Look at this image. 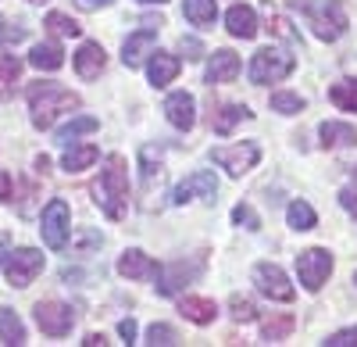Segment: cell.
I'll return each instance as SVG.
<instances>
[{
  "label": "cell",
  "mask_w": 357,
  "mask_h": 347,
  "mask_svg": "<svg viewBox=\"0 0 357 347\" xmlns=\"http://www.w3.org/2000/svg\"><path fill=\"white\" fill-rule=\"evenodd\" d=\"M36 323L47 337H68L75 326V311L61 301H40L36 304Z\"/></svg>",
  "instance_id": "10"
},
{
  "label": "cell",
  "mask_w": 357,
  "mask_h": 347,
  "mask_svg": "<svg viewBox=\"0 0 357 347\" xmlns=\"http://www.w3.org/2000/svg\"><path fill=\"white\" fill-rule=\"evenodd\" d=\"M29 65L40 68V72H57L65 65V50L57 43H36L33 54H29Z\"/></svg>",
  "instance_id": "22"
},
{
  "label": "cell",
  "mask_w": 357,
  "mask_h": 347,
  "mask_svg": "<svg viewBox=\"0 0 357 347\" xmlns=\"http://www.w3.org/2000/svg\"><path fill=\"white\" fill-rule=\"evenodd\" d=\"M43 25L50 29L54 36H65V40H72V36H79V33H82V25H79L75 18H68V15H57V11H50Z\"/></svg>",
  "instance_id": "32"
},
{
  "label": "cell",
  "mask_w": 357,
  "mask_h": 347,
  "mask_svg": "<svg viewBox=\"0 0 357 347\" xmlns=\"http://www.w3.org/2000/svg\"><path fill=\"white\" fill-rule=\"evenodd\" d=\"M254 283H257V290H261L268 301H293V297H296L289 276H286L275 262H261V265L254 269Z\"/></svg>",
  "instance_id": "8"
},
{
  "label": "cell",
  "mask_w": 357,
  "mask_h": 347,
  "mask_svg": "<svg viewBox=\"0 0 357 347\" xmlns=\"http://www.w3.org/2000/svg\"><path fill=\"white\" fill-rule=\"evenodd\" d=\"M329 101H333L340 111H357V82H354V79L333 82V86H329Z\"/></svg>",
  "instance_id": "28"
},
{
  "label": "cell",
  "mask_w": 357,
  "mask_h": 347,
  "mask_svg": "<svg viewBox=\"0 0 357 347\" xmlns=\"http://www.w3.org/2000/svg\"><path fill=\"white\" fill-rule=\"evenodd\" d=\"M139 4H165V0H139Z\"/></svg>",
  "instance_id": "48"
},
{
  "label": "cell",
  "mask_w": 357,
  "mask_h": 347,
  "mask_svg": "<svg viewBox=\"0 0 357 347\" xmlns=\"http://www.w3.org/2000/svg\"><path fill=\"white\" fill-rule=\"evenodd\" d=\"M318 136H321V147H325V151H340V147H350V143H357V129L347 126V122H321Z\"/></svg>",
  "instance_id": "19"
},
{
  "label": "cell",
  "mask_w": 357,
  "mask_h": 347,
  "mask_svg": "<svg viewBox=\"0 0 357 347\" xmlns=\"http://www.w3.org/2000/svg\"><path fill=\"white\" fill-rule=\"evenodd\" d=\"M104 65H107V54H104L100 43H82V47H79V54H75V72H79L82 79H100Z\"/></svg>",
  "instance_id": "17"
},
{
  "label": "cell",
  "mask_w": 357,
  "mask_h": 347,
  "mask_svg": "<svg viewBox=\"0 0 357 347\" xmlns=\"http://www.w3.org/2000/svg\"><path fill=\"white\" fill-rule=\"evenodd\" d=\"M293 326H296V319L293 315H272L264 326H261V340L264 344H275V340H286L289 333H293Z\"/></svg>",
  "instance_id": "27"
},
{
  "label": "cell",
  "mask_w": 357,
  "mask_h": 347,
  "mask_svg": "<svg viewBox=\"0 0 357 347\" xmlns=\"http://www.w3.org/2000/svg\"><path fill=\"white\" fill-rule=\"evenodd\" d=\"M18 40H25V29L0 18V47H11V43H18Z\"/></svg>",
  "instance_id": "37"
},
{
  "label": "cell",
  "mask_w": 357,
  "mask_h": 347,
  "mask_svg": "<svg viewBox=\"0 0 357 347\" xmlns=\"http://www.w3.org/2000/svg\"><path fill=\"white\" fill-rule=\"evenodd\" d=\"M183 15H186L193 25H200V29H211L215 18H218V4H215V0H186Z\"/></svg>",
  "instance_id": "23"
},
{
  "label": "cell",
  "mask_w": 357,
  "mask_h": 347,
  "mask_svg": "<svg viewBox=\"0 0 357 347\" xmlns=\"http://www.w3.org/2000/svg\"><path fill=\"white\" fill-rule=\"evenodd\" d=\"M93 200L107 219H126L129 212V168L122 154H111L107 165L100 168V179L93 183Z\"/></svg>",
  "instance_id": "1"
},
{
  "label": "cell",
  "mask_w": 357,
  "mask_h": 347,
  "mask_svg": "<svg viewBox=\"0 0 357 347\" xmlns=\"http://www.w3.org/2000/svg\"><path fill=\"white\" fill-rule=\"evenodd\" d=\"M178 311H183L190 323H197V326H207V323H215L218 304H215L211 297H183V301H178Z\"/></svg>",
  "instance_id": "20"
},
{
  "label": "cell",
  "mask_w": 357,
  "mask_h": 347,
  "mask_svg": "<svg viewBox=\"0 0 357 347\" xmlns=\"http://www.w3.org/2000/svg\"><path fill=\"white\" fill-rule=\"evenodd\" d=\"M340 205H343V208L357 219V193H354V190H343V193H340Z\"/></svg>",
  "instance_id": "43"
},
{
  "label": "cell",
  "mask_w": 357,
  "mask_h": 347,
  "mask_svg": "<svg viewBox=\"0 0 357 347\" xmlns=\"http://www.w3.org/2000/svg\"><path fill=\"white\" fill-rule=\"evenodd\" d=\"M321 344H325V347H357V326H354V330H340V333H333V337H325Z\"/></svg>",
  "instance_id": "39"
},
{
  "label": "cell",
  "mask_w": 357,
  "mask_h": 347,
  "mask_svg": "<svg viewBox=\"0 0 357 347\" xmlns=\"http://www.w3.org/2000/svg\"><path fill=\"white\" fill-rule=\"evenodd\" d=\"M29 4H47V0H29Z\"/></svg>",
  "instance_id": "49"
},
{
  "label": "cell",
  "mask_w": 357,
  "mask_h": 347,
  "mask_svg": "<svg viewBox=\"0 0 357 347\" xmlns=\"http://www.w3.org/2000/svg\"><path fill=\"white\" fill-rule=\"evenodd\" d=\"M22 75V61L15 54H0V97L15 94V82Z\"/></svg>",
  "instance_id": "29"
},
{
  "label": "cell",
  "mask_w": 357,
  "mask_h": 347,
  "mask_svg": "<svg viewBox=\"0 0 357 347\" xmlns=\"http://www.w3.org/2000/svg\"><path fill=\"white\" fill-rule=\"evenodd\" d=\"M272 111H279V115H301L304 111V97L301 94H272Z\"/></svg>",
  "instance_id": "34"
},
{
  "label": "cell",
  "mask_w": 357,
  "mask_h": 347,
  "mask_svg": "<svg viewBox=\"0 0 357 347\" xmlns=\"http://www.w3.org/2000/svg\"><path fill=\"white\" fill-rule=\"evenodd\" d=\"M293 68H296V57H293V54H286V50H279V47H264V50H257V54L250 57V82H257V86L279 82V79H286Z\"/></svg>",
  "instance_id": "4"
},
{
  "label": "cell",
  "mask_w": 357,
  "mask_h": 347,
  "mask_svg": "<svg viewBox=\"0 0 357 347\" xmlns=\"http://www.w3.org/2000/svg\"><path fill=\"white\" fill-rule=\"evenodd\" d=\"M193 276H197V269H186V262H175V265L161 276V294H165V297L178 294V290H183V286H186Z\"/></svg>",
  "instance_id": "25"
},
{
  "label": "cell",
  "mask_w": 357,
  "mask_h": 347,
  "mask_svg": "<svg viewBox=\"0 0 357 347\" xmlns=\"http://www.w3.org/2000/svg\"><path fill=\"white\" fill-rule=\"evenodd\" d=\"M240 54H232V50H215L211 54V61H207V82L218 86V82H232L236 75H240Z\"/></svg>",
  "instance_id": "15"
},
{
  "label": "cell",
  "mask_w": 357,
  "mask_h": 347,
  "mask_svg": "<svg viewBox=\"0 0 357 347\" xmlns=\"http://www.w3.org/2000/svg\"><path fill=\"white\" fill-rule=\"evenodd\" d=\"M229 311H232L236 323H254L257 319V304L250 297H243V294H232L229 297Z\"/></svg>",
  "instance_id": "33"
},
{
  "label": "cell",
  "mask_w": 357,
  "mask_h": 347,
  "mask_svg": "<svg viewBox=\"0 0 357 347\" xmlns=\"http://www.w3.org/2000/svg\"><path fill=\"white\" fill-rule=\"evenodd\" d=\"M36 172H40V176H47V172H50V158H47V154L36 158Z\"/></svg>",
  "instance_id": "47"
},
{
  "label": "cell",
  "mask_w": 357,
  "mask_h": 347,
  "mask_svg": "<svg viewBox=\"0 0 357 347\" xmlns=\"http://www.w3.org/2000/svg\"><path fill=\"white\" fill-rule=\"evenodd\" d=\"M232 222L243 226V229H261V219H257V212L250 205H236L232 208Z\"/></svg>",
  "instance_id": "36"
},
{
  "label": "cell",
  "mask_w": 357,
  "mask_h": 347,
  "mask_svg": "<svg viewBox=\"0 0 357 347\" xmlns=\"http://www.w3.org/2000/svg\"><path fill=\"white\" fill-rule=\"evenodd\" d=\"M193 193H200V200H207V205H215V197H218V179H215V172H193L190 179H183V183L175 186L172 200H175V205H186Z\"/></svg>",
  "instance_id": "11"
},
{
  "label": "cell",
  "mask_w": 357,
  "mask_h": 347,
  "mask_svg": "<svg viewBox=\"0 0 357 347\" xmlns=\"http://www.w3.org/2000/svg\"><path fill=\"white\" fill-rule=\"evenodd\" d=\"M354 283H357V279H354Z\"/></svg>",
  "instance_id": "51"
},
{
  "label": "cell",
  "mask_w": 357,
  "mask_h": 347,
  "mask_svg": "<svg viewBox=\"0 0 357 347\" xmlns=\"http://www.w3.org/2000/svg\"><path fill=\"white\" fill-rule=\"evenodd\" d=\"M118 333H122L126 344H136V323H132V319H122V323H118Z\"/></svg>",
  "instance_id": "41"
},
{
  "label": "cell",
  "mask_w": 357,
  "mask_h": 347,
  "mask_svg": "<svg viewBox=\"0 0 357 347\" xmlns=\"http://www.w3.org/2000/svg\"><path fill=\"white\" fill-rule=\"evenodd\" d=\"M243 119H250V111L243 104H218V108H211V129L218 136H229Z\"/></svg>",
  "instance_id": "18"
},
{
  "label": "cell",
  "mask_w": 357,
  "mask_h": 347,
  "mask_svg": "<svg viewBox=\"0 0 357 347\" xmlns=\"http://www.w3.org/2000/svg\"><path fill=\"white\" fill-rule=\"evenodd\" d=\"M0 200H15V193H11V176H8V172H0Z\"/></svg>",
  "instance_id": "45"
},
{
  "label": "cell",
  "mask_w": 357,
  "mask_h": 347,
  "mask_svg": "<svg viewBox=\"0 0 357 347\" xmlns=\"http://www.w3.org/2000/svg\"><path fill=\"white\" fill-rule=\"evenodd\" d=\"M289 11H301L311 29H314V36L318 40H336L343 36V29H347V15H343V4L340 0H286Z\"/></svg>",
  "instance_id": "3"
},
{
  "label": "cell",
  "mask_w": 357,
  "mask_h": 347,
  "mask_svg": "<svg viewBox=\"0 0 357 347\" xmlns=\"http://www.w3.org/2000/svg\"><path fill=\"white\" fill-rule=\"evenodd\" d=\"M146 344H154V347H172V344H178V333H175L172 326H165V323H154L151 330H146Z\"/></svg>",
  "instance_id": "35"
},
{
  "label": "cell",
  "mask_w": 357,
  "mask_h": 347,
  "mask_svg": "<svg viewBox=\"0 0 357 347\" xmlns=\"http://www.w3.org/2000/svg\"><path fill=\"white\" fill-rule=\"evenodd\" d=\"M68 229H72V215H68V205L61 197H54L50 205L43 208V222H40V233H43V244L50 251H61L68 244Z\"/></svg>",
  "instance_id": "7"
},
{
  "label": "cell",
  "mask_w": 357,
  "mask_h": 347,
  "mask_svg": "<svg viewBox=\"0 0 357 347\" xmlns=\"http://www.w3.org/2000/svg\"><path fill=\"white\" fill-rule=\"evenodd\" d=\"M158 168H161V151H154V147H143V179L151 183Z\"/></svg>",
  "instance_id": "38"
},
{
  "label": "cell",
  "mask_w": 357,
  "mask_h": 347,
  "mask_svg": "<svg viewBox=\"0 0 357 347\" xmlns=\"http://www.w3.org/2000/svg\"><path fill=\"white\" fill-rule=\"evenodd\" d=\"M100 158V151L93 147V143H82V147H72L65 154V172H86L89 165H93Z\"/></svg>",
  "instance_id": "30"
},
{
  "label": "cell",
  "mask_w": 357,
  "mask_h": 347,
  "mask_svg": "<svg viewBox=\"0 0 357 347\" xmlns=\"http://www.w3.org/2000/svg\"><path fill=\"white\" fill-rule=\"evenodd\" d=\"M268 29H272L275 36L289 40V43H301V33H293V29H289V22H286V18H272V22H268Z\"/></svg>",
  "instance_id": "40"
},
{
  "label": "cell",
  "mask_w": 357,
  "mask_h": 347,
  "mask_svg": "<svg viewBox=\"0 0 357 347\" xmlns=\"http://www.w3.org/2000/svg\"><path fill=\"white\" fill-rule=\"evenodd\" d=\"M0 340L4 344H25V326H22V319L11 308L0 311Z\"/></svg>",
  "instance_id": "31"
},
{
  "label": "cell",
  "mask_w": 357,
  "mask_h": 347,
  "mask_svg": "<svg viewBox=\"0 0 357 347\" xmlns=\"http://www.w3.org/2000/svg\"><path fill=\"white\" fill-rule=\"evenodd\" d=\"M354 179H357V165H354Z\"/></svg>",
  "instance_id": "50"
},
{
  "label": "cell",
  "mask_w": 357,
  "mask_h": 347,
  "mask_svg": "<svg viewBox=\"0 0 357 347\" xmlns=\"http://www.w3.org/2000/svg\"><path fill=\"white\" fill-rule=\"evenodd\" d=\"M72 4H75L79 11H100V8L111 4V0H72Z\"/></svg>",
  "instance_id": "44"
},
{
  "label": "cell",
  "mask_w": 357,
  "mask_h": 347,
  "mask_svg": "<svg viewBox=\"0 0 357 347\" xmlns=\"http://www.w3.org/2000/svg\"><path fill=\"white\" fill-rule=\"evenodd\" d=\"M329 272H333V254H329V251L307 247V251L296 254V276H301L304 290H311V294L321 290L325 279H329Z\"/></svg>",
  "instance_id": "5"
},
{
  "label": "cell",
  "mask_w": 357,
  "mask_h": 347,
  "mask_svg": "<svg viewBox=\"0 0 357 347\" xmlns=\"http://www.w3.org/2000/svg\"><path fill=\"white\" fill-rule=\"evenodd\" d=\"M79 104H82L79 94H72L61 82H33L29 86V111H33L36 129H50L61 115L75 111Z\"/></svg>",
  "instance_id": "2"
},
{
  "label": "cell",
  "mask_w": 357,
  "mask_h": 347,
  "mask_svg": "<svg viewBox=\"0 0 357 347\" xmlns=\"http://www.w3.org/2000/svg\"><path fill=\"white\" fill-rule=\"evenodd\" d=\"M146 75H151L154 86H168V82H175V75H178V57L154 50V57L146 61Z\"/></svg>",
  "instance_id": "21"
},
{
  "label": "cell",
  "mask_w": 357,
  "mask_h": 347,
  "mask_svg": "<svg viewBox=\"0 0 357 347\" xmlns=\"http://www.w3.org/2000/svg\"><path fill=\"white\" fill-rule=\"evenodd\" d=\"M286 219H289V229H296V233H307V229L318 226V215H314V208L307 205V200H293Z\"/></svg>",
  "instance_id": "26"
},
{
  "label": "cell",
  "mask_w": 357,
  "mask_h": 347,
  "mask_svg": "<svg viewBox=\"0 0 357 347\" xmlns=\"http://www.w3.org/2000/svg\"><path fill=\"white\" fill-rule=\"evenodd\" d=\"M183 54L190 57V61H197V57H204V47H200L197 40H186V36H183Z\"/></svg>",
  "instance_id": "42"
},
{
  "label": "cell",
  "mask_w": 357,
  "mask_h": 347,
  "mask_svg": "<svg viewBox=\"0 0 357 347\" xmlns=\"http://www.w3.org/2000/svg\"><path fill=\"white\" fill-rule=\"evenodd\" d=\"M154 47H158V29H139V33H132L129 40H126V47H122V61L129 65V68H139L143 61H146V54H154Z\"/></svg>",
  "instance_id": "13"
},
{
  "label": "cell",
  "mask_w": 357,
  "mask_h": 347,
  "mask_svg": "<svg viewBox=\"0 0 357 347\" xmlns=\"http://www.w3.org/2000/svg\"><path fill=\"white\" fill-rule=\"evenodd\" d=\"M40 272H43V254L33 251V247H18L4 258V276H8L11 286H18V290H25Z\"/></svg>",
  "instance_id": "6"
},
{
  "label": "cell",
  "mask_w": 357,
  "mask_h": 347,
  "mask_svg": "<svg viewBox=\"0 0 357 347\" xmlns=\"http://www.w3.org/2000/svg\"><path fill=\"white\" fill-rule=\"evenodd\" d=\"M211 158H215V165H222V168L229 172V176L240 179L243 172H250V168L257 165L261 147H257V143H236V147H215V151H211Z\"/></svg>",
  "instance_id": "9"
},
{
  "label": "cell",
  "mask_w": 357,
  "mask_h": 347,
  "mask_svg": "<svg viewBox=\"0 0 357 347\" xmlns=\"http://www.w3.org/2000/svg\"><path fill=\"white\" fill-rule=\"evenodd\" d=\"M97 119L93 115H79V119H72L68 126H61L57 129V136H54V143H61V147H68V143L75 140V136H82V133H97Z\"/></svg>",
  "instance_id": "24"
},
{
  "label": "cell",
  "mask_w": 357,
  "mask_h": 347,
  "mask_svg": "<svg viewBox=\"0 0 357 347\" xmlns=\"http://www.w3.org/2000/svg\"><path fill=\"white\" fill-rule=\"evenodd\" d=\"M225 29H229V36H236V40H254L257 36V15H254V8L232 4L229 15H225Z\"/></svg>",
  "instance_id": "16"
},
{
  "label": "cell",
  "mask_w": 357,
  "mask_h": 347,
  "mask_svg": "<svg viewBox=\"0 0 357 347\" xmlns=\"http://www.w3.org/2000/svg\"><path fill=\"white\" fill-rule=\"evenodd\" d=\"M118 272L129 276V279H158L161 276L158 262L143 251H126L122 258H118Z\"/></svg>",
  "instance_id": "14"
},
{
  "label": "cell",
  "mask_w": 357,
  "mask_h": 347,
  "mask_svg": "<svg viewBox=\"0 0 357 347\" xmlns=\"http://www.w3.org/2000/svg\"><path fill=\"white\" fill-rule=\"evenodd\" d=\"M82 344H86V347H97V344H100V347H104V344H107V340H104V333H89V337H86V340H82Z\"/></svg>",
  "instance_id": "46"
},
{
  "label": "cell",
  "mask_w": 357,
  "mask_h": 347,
  "mask_svg": "<svg viewBox=\"0 0 357 347\" xmlns=\"http://www.w3.org/2000/svg\"><path fill=\"white\" fill-rule=\"evenodd\" d=\"M165 115H168V122L175 126V129H193V122H197V101L186 94V90H175V94H168V101H165Z\"/></svg>",
  "instance_id": "12"
}]
</instances>
